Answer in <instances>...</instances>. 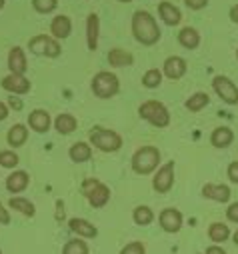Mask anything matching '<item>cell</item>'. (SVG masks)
I'll return each instance as SVG.
<instances>
[{"label":"cell","mask_w":238,"mask_h":254,"mask_svg":"<svg viewBox=\"0 0 238 254\" xmlns=\"http://www.w3.org/2000/svg\"><path fill=\"white\" fill-rule=\"evenodd\" d=\"M132 34L136 38V42H140L142 46H154L160 40V28L154 20V16L146 10H136L132 14Z\"/></svg>","instance_id":"cell-1"},{"label":"cell","mask_w":238,"mask_h":254,"mask_svg":"<svg viewBox=\"0 0 238 254\" xmlns=\"http://www.w3.org/2000/svg\"><path fill=\"white\" fill-rule=\"evenodd\" d=\"M138 114H140L142 120L150 122L152 126H156V128H166V126L170 124V112L158 100H146V102H142L140 108H138Z\"/></svg>","instance_id":"cell-3"},{"label":"cell","mask_w":238,"mask_h":254,"mask_svg":"<svg viewBox=\"0 0 238 254\" xmlns=\"http://www.w3.org/2000/svg\"><path fill=\"white\" fill-rule=\"evenodd\" d=\"M56 208H58V214H56V218L60 220V216H64V204H62V200H56Z\"/></svg>","instance_id":"cell-43"},{"label":"cell","mask_w":238,"mask_h":254,"mask_svg":"<svg viewBox=\"0 0 238 254\" xmlns=\"http://www.w3.org/2000/svg\"><path fill=\"white\" fill-rule=\"evenodd\" d=\"M178 44L184 46V48H188V50L198 48V44H200V34H198V30L192 28V26L182 28L180 32H178Z\"/></svg>","instance_id":"cell-24"},{"label":"cell","mask_w":238,"mask_h":254,"mask_svg":"<svg viewBox=\"0 0 238 254\" xmlns=\"http://www.w3.org/2000/svg\"><path fill=\"white\" fill-rule=\"evenodd\" d=\"M162 70H158V68H150V70H146L144 72V76H142V86L144 88H158L160 84H162Z\"/></svg>","instance_id":"cell-31"},{"label":"cell","mask_w":238,"mask_h":254,"mask_svg":"<svg viewBox=\"0 0 238 254\" xmlns=\"http://www.w3.org/2000/svg\"><path fill=\"white\" fill-rule=\"evenodd\" d=\"M120 2H132V0H120Z\"/></svg>","instance_id":"cell-47"},{"label":"cell","mask_w":238,"mask_h":254,"mask_svg":"<svg viewBox=\"0 0 238 254\" xmlns=\"http://www.w3.org/2000/svg\"><path fill=\"white\" fill-rule=\"evenodd\" d=\"M18 162L20 158L14 150H0V166L2 168H16Z\"/></svg>","instance_id":"cell-33"},{"label":"cell","mask_w":238,"mask_h":254,"mask_svg":"<svg viewBox=\"0 0 238 254\" xmlns=\"http://www.w3.org/2000/svg\"><path fill=\"white\" fill-rule=\"evenodd\" d=\"M108 62L110 66H116V68H122V66H130L134 62V56L122 48H112L108 52Z\"/></svg>","instance_id":"cell-25"},{"label":"cell","mask_w":238,"mask_h":254,"mask_svg":"<svg viewBox=\"0 0 238 254\" xmlns=\"http://www.w3.org/2000/svg\"><path fill=\"white\" fill-rule=\"evenodd\" d=\"M68 156L76 164L90 160L92 158V146H90V142H74L70 146V150H68Z\"/></svg>","instance_id":"cell-23"},{"label":"cell","mask_w":238,"mask_h":254,"mask_svg":"<svg viewBox=\"0 0 238 254\" xmlns=\"http://www.w3.org/2000/svg\"><path fill=\"white\" fill-rule=\"evenodd\" d=\"M184 2L190 10H202L204 6H208V0H184Z\"/></svg>","instance_id":"cell-38"},{"label":"cell","mask_w":238,"mask_h":254,"mask_svg":"<svg viewBox=\"0 0 238 254\" xmlns=\"http://www.w3.org/2000/svg\"><path fill=\"white\" fill-rule=\"evenodd\" d=\"M26 138H28V128H26L24 124H14L12 128L8 130V134H6V142H8L12 148L24 146Z\"/></svg>","instance_id":"cell-26"},{"label":"cell","mask_w":238,"mask_h":254,"mask_svg":"<svg viewBox=\"0 0 238 254\" xmlns=\"http://www.w3.org/2000/svg\"><path fill=\"white\" fill-rule=\"evenodd\" d=\"M232 140H234V132L228 126H218L210 134V144L214 148H228L232 144Z\"/></svg>","instance_id":"cell-19"},{"label":"cell","mask_w":238,"mask_h":254,"mask_svg":"<svg viewBox=\"0 0 238 254\" xmlns=\"http://www.w3.org/2000/svg\"><path fill=\"white\" fill-rule=\"evenodd\" d=\"M78 126V120L74 114H68V112H62L54 118V128L58 130V134H72Z\"/></svg>","instance_id":"cell-20"},{"label":"cell","mask_w":238,"mask_h":254,"mask_svg":"<svg viewBox=\"0 0 238 254\" xmlns=\"http://www.w3.org/2000/svg\"><path fill=\"white\" fill-rule=\"evenodd\" d=\"M0 224H10V212H8V208H4V204L0 202Z\"/></svg>","instance_id":"cell-39"},{"label":"cell","mask_w":238,"mask_h":254,"mask_svg":"<svg viewBox=\"0 0 238 254\" xmlns=\"http://www.w3.org/2000/svg\"><path fill=\"white\" fill-rule=\"evenodd\" d=\"M8 206L14 208L16 212L24 214V216H30V218L36 214V206H34L28 198H24V196H12L10 202H8Z\"/></svg>","instance_id":"cell-27"},{"label":"cell","mask_w":238,"mask_h":254,"mask_svg":"<svg viewBox=\"0 0 238 254\" xmlns=\"http://www.w3.org/2000/svg\"><path fill=\"white\" fill-rule=\"evenodd\" d=\"M208 238L214 242V244H220L224 240L230 238V228L228 224H222V222H212L208 226Z\"/></svg>","instance_id":"cell-28"},{"label":"cell","mask_w":238,"mask_h":254,"mask_svg":"<svg viewBox=\"0 0 238 254\" xmlns=\"http://www.w3.org/2000/svg\"><path fill=\"white\" fill-rule=\"evenodd\" d=\"M0 86H2L6 92H10V94H18V96H24V94H28L30 92V80L24 76V74H8V76H4L2 78V82H0Z\"/></svg>","instance_id":"cell-12"},{"label":"cell","mask_w":238,"mask_h":254,"mask_svg":"<svg viewBox=\"0 0 238 254\" xmlns=\"http://www.w3.org/2000/svg\"><path fill=\"white\" fill-rule=\"evenodd\" d=\"M4 8V0H0V10H2Z\"/></svg>","instance_id":"cell-46"},{"label":"cell","mask_w":238,"mask_h":254,"mask_svg":"<svg viewBox=\"0 0 238 254\" xmlns=\"http://www.w3.org/2000/svg\"><path fill=\"white\" fill-rule=\"evenodd\" d=\"M10 106H14V108H20V102H18L14 96H10Z\"/></svg>","instance_id":"cell-44"},{"label":"cell","mask_w":238,"mask_h":254,"mask_svg":"<svg viewBox=\"0 0 238 254\" xmlns=\"http://www.w3.org/2000/svg\"><path fill=\"white\" fill-rule=\"evenodd\" d=\"M132 220H134V224H138V226H148V224H152V220H154V212H152V208L150 206H136L134 208V212H132Z\"/></svg>","instance_id":"cell-30"},{"label":"cell","mask_w":238,"mask_h":254,"mask_svg":"<svg viewBox=\"0 0 238 254\" xmlns=\"http://www.w3.org/2000/svg\"><path fill=\"white\" fill-rule=\"evenodd\" d=\"M68 226L80 238H96L98 236V228L92 222H88L86 218H70L68 220Z\"/></svg>","instance_id":"cell-17"},{"label":"cell","mask_w":238,"mask_h":254,"mask_svg":"<svg viewBox=\"0 0 238 254\" xmlns=\"http://www.w3.org/2000/svg\"><path fill=\"white\" fill-rule=\"evenodd\" d=\"M208 102H210V96H208L206 92H194V94L184 102V106H186V110H190V112H200L204 106H208Z\"/></svg>","instance_id":"cell-29"},{"label":"cell","mask_w":238,"mask_h":254,"mask_svg":"<svg viewBox=\"0 0 238 254\" xmlns=\"http://www.w3.org/2000/svg\"><path fill=\"white\" fill-rule=\"evenodd\" d=\"M158 222H160V228L168 234H176L180 232L182 224H184V218H182V212L176 210V208H164L158 216Z\"/></svg>","instance_id":"cell-10"},{"label":"cell","mask_w":238,"mask_h":254,"mask_svg":"<svg viewBox=\"0 0 238 254\" xmlns=\"http://www.w3.org/2000/svg\"><path fill=\"white\" fill-rule=\"evenodd\" d=\"M50 122H52L50 120V114L46 110H42V108H36V110H32L28 114V126H30L34 132H38V134L50 130Z\"/></svg>","instance_id":"cell-14"},{"label":"cell","mask_w":238,"mask_h":254,"mask_svg":"<svg viewBox=\"0 0 238 254\" xmlns=\"http://www.w3.org/2000/svg\"><path fill=\"white\" fill-rule=\"evenodd\" d=\"M0 254H2V250H0Z\"/></svg>","instance_id":"cell-49"},{"label":"cell","mask_w":238,"mask_h":254,"mask_svg":"<svg viewBox=\"0 0 238 254\" xmlns=\"http://www.w3.org/2000/svg\"><path fill=\"white\" fill-rule=\"evenodd\" d=\"M188 70V64L182 56H168L162 64V74L170 80H180Z\"/></svg>","instance_id":"cell-11"},{"label":"cell","mask_w":238,"mask_h":254,"mask_svg":"<svg viewBox=\"0 0 238 254\" xmlns=\"http://www.w3.org/2000/svg\"><path fill=\"white\" fill-rule=\"evenodd\" d=\"M226 174H228V180H230L232 184H238V160H234V162L228 164Z\"/></svg>","instance_id":"cell-36"},{"label":"cell","mask_w":238,"mask_h":254,"mask_svg":"<svg viewBox=\"0 0 238 254\" xmlns=\"http://www.w3.org/2000/svg\"><path fill=\"white\" fill-rule=\"evenodd\" d=\"M236 58H238V50H236Z\"/></svg>","instance_id":"cell-48"},{"label":"cell","mask_w":238,"mask_h":254,"mask_svg":"<svg viewBox=\"0 0 238 254\" xmlns=\"http://www.w3.org/2000/svg\"><path fill=\"white\" fill-rule=\"evenodd\" d=\"M160 164V150L156 146H140L132 154V170L136 174H152Z\"/></svg>","instance_id":"cell-2"},{"label":"cell","mask_w":238,"mask_h":254,"mask_svg":"<svg viewBox=\"0 0 238 254\" xmlns=\"http://www.w3.org/2000/svg\"><path fill=\"white\" fill-rule=\"evenodd\" d=\"M28 184H30V176H28V172H24V170H14V172L6 178L8 192H24Z\"/></svg>","instance_id":"cell-21"},{"label":"cell","mask_w":238,"mask_h":254,"mask_svg":"<svg viewBox=\"0 0 238 254\" xmlns=\"http://www.w3.org/2000/svg\"><path fill=\"white\" fill-rule=\"evenodd\" d=\"M88 140L100 152H116L122 148V136L108 128H92L88 134Z\"/></svg>","instance_id":"cell-4"},{"label":"cell","mask_w":238,"mask_h":254,"mask_svg":"<svg viewBox=\"0 0 238 254\" xmlns=\"http://www.w3.org/2000/svg\"><path fill=\"white\" fill-rule=\"evenodd\" d=\"M158 14H160L162 22L168 24V26H176V24H180V20H182L180 10H178L172 2H160V6H158Z\"/></svg>","instance_id":"cell-22"},{"label":"cell","mask_w":238,"mask_h":254,"mask_svg":"<svg viewBox=\"0 0 238 254\" xmlns=\"http://www.w3.org/2000/svg\"><path fill=\"white\" fill-rule=\"evenodd\" d=\"M232 238H234V244H236V246H238V230H236V232H234V236H232Z\"/></svg>","instance_id":"cell-45"},{"label":"cell","mask_w":238,"mask_h":254,"mask_svg":"<svg viewBox=\"0 0 238 254\" xmlns=\"http://www.w3.org/2000/svg\"><path fill=\"white\" fill-rule=\"evenodd\" d=\"M98 32H100V18L98 14L90 12L86 18V44H88V50L92 52L98 48Z\"/></svg>","instance_id":"cell-18"},{"label":"cell","mask_w":238,"mask_h":254,"mask_svg":"<svg viewBox=\"0 0 238 254\" xmlns=\"http://www.w3.org/2000/svg\"><path fill=\"white\" fill-rule=\"evenodd\" d=\"M28 48H30L32 54L48 56V58H56V56H60V52H62L60 42H58L54 36H46V34H38V36L30 38Z\"/></svg>","instance_id":"cell-7"},{"label":"cell","mask_w":238,"mask_h":254,"mask_svg":"<svg viewBox=\"0 0 238 254\" xmlns=\"http://www.w3.org/2000/svg\"><path fill=\"white\" fill-rule=\"evenodd\" d=\"M8 114H10L8 106H6L4 102H0V122H2V120H6V118H8Z\"/></svg>","instance_id":"cell-40"},{"label":"cell","mask_w":238,"mask_h":254,"mask_svg":"<svg viewBox=\"0 0 238 254\" xmlns=\"http://www.w3.org/2000/svg\"><path fill=\"white\" fill-rule=\"evenodd\" d=\"M90 88L94 92V96L98 98H112L118 94V90H120V82H118V76L108 72V70H100L94 74L92 82H90Z\"/></svg>","instance_id":"cell-5"},{"label":"cell","mask_w":238,"mask_h":254,"mask_svg":"<svg viewBox=\"0 0 238 254\" xmlns=\"http://www.w3.org/2000/svg\"><path fill=\"white\" fill-rule=\"evenodd\" d=\"M58 0H32V8L40 14H48L52 10H56Z\"/></svg>","instance_id":"cell-34"},{"label":"cell","mask_w":238,"mask_h":254,"mask_svg":"<svg viewBox=\"0 0 238 254\" xmlns=\"http://www.w3.org/2000/svg\"><path fill=\"white\" fill-rule=\"evenodd\" d=\"M8 70L12 74H26V70H28L26 56H24V50L20 46L10 48V52H8Z\"/></svg>","instance_id":"cell-15"},{"label":"cell","mask_w":238,"mask_h":254,"mask_svg":"<svg viewBox=\"0 0 238 254\" xmlns=\"http://www.w3.org/2000/svg\"><path fill=\"white\" fill-rule=\"evenodd\" d=\"M228 16H230V20H232L234 24H238V4H234V6L230 8V12H228Z\"/></svg>","instance_id":"cell-42"},{"label":"cell","mask_w":238,"mask_h":254,"mask_svg":"<svg viewBox=\"0 0 238 254\" xmlns=\"http://www.w3.org/2000/svg\"><path fill=\"white\" fill-rule=\"evenodd\" d=\"M82 194L86 196V200H88L90 206L102 208V206H106L108 200H110V188H108L104 182H100V180L88 178V180H84V184H82Z\"/></svg>","instance_id":"cell-6"},{"label":"cell","mask_w":238,"mask_h":254,"mask_svg":"<svg viewBox=\"0 0 238 254\" xmlns=\"http://www.w3.org/2000/svg\"><path fill=\"white\" fill-rule=\"evenodd\" d=\"M212 90L220 96L222 102L234 106L238 104V86L228 76H214L212 78Z\"/></svg>","instance_id":"cell-8"},{"label":"cell","mask_w":238,"mask_h":254,"mask_svg":"<svg viewBox=\"0 0 238 254\" xmlns=\"http://www.w3.org/2000/svg\"><path fill=\"white\" fill-rule=\"evenodd\" d=\"M226 218L234 224H238V202H232L228 208H226Z\"/></svg>","instance_id":"cell-37"},{"label":"cell","mask_w":238,"mask_h":254,"mask_svg":"<svg viewBox=\"0 0 238 254\" xmlns=\"http://www.w3.org/2000/svg\"><path fill=\"white\" fill-rule=\"evenodd\" d=\"M50 32H52V36H54L56 40H64V38H68L70 32H72V22H70V18L64 16V14L54 16L52 22H50Z\"/></svg>","instance_id":"cell-16"},{"label":"cell","mask_w":238,"mask_h":254,"mask_svg":"<svg viewBox=\"0 0 238 254\" xmlns=\"http://www.w3.org/2000/svg\"><path fill=\"white\" fill-rule=\"evenodd\" d=\"M62 254H90V250H88V244H86L84 240L74 238V240H68V242L64 244Z\"/></svg>","instance_id":"cell-32"},{"label":"cell","mask_w":238,"mask_h":254,"mask_svg":"<svg viewBox=\"0 0 238 254\" xmlns=\"http://www.w3.org/2000/svg\"><path fill=\"white\" fill-rule=\"evenodd\" d=\"M230 188L226 184H214V182H208L202 186V196L208 198V200H214V202H228L230 200Z\"/></svg>","instance_id":"cell-13"},{"label":"cell","mask_w":238,"mask_h":254,"mask_svg":"<svg viewBox=\"0 0 238 254\" xmlns=\"http://www.w3.org/2000/svg\"><path fill=\"white\" fill-rule=\"evenodd\" d=\"M120 254H146V248H144L142 242L134 240V242H128V244L120 250Z\"/></svg>","instance_id":"cell-35"},{"label":"cell","mask_w":238,"mask_h":254,"mask_svg":"<svg viewBox=\"0 0 238 254\" xmlns=\"http://www.w3.org/2000/svg\"><path fill=\"white\" fill-rule=\"evenodd\" d=\"M206 254H226V250H222L218 244H212L206 248Z\"/></svg>","instance_id":"cell-41"},{"label":"cell","mask_w":238,"mask_h":254,"mask_svg":"<svg viewBox=\"0 0 238 254\" xmlns=\"http://www.w3.org/2000/svg\"><path fill=\"white\" fill-rule=\"evenodd\" d=\"M174 186V160L162 164L156 174L152 176V188L156 190L158 194H166L170 192V188Z\"/></svg>","instance_id":"cell-9"}]
</instances>
